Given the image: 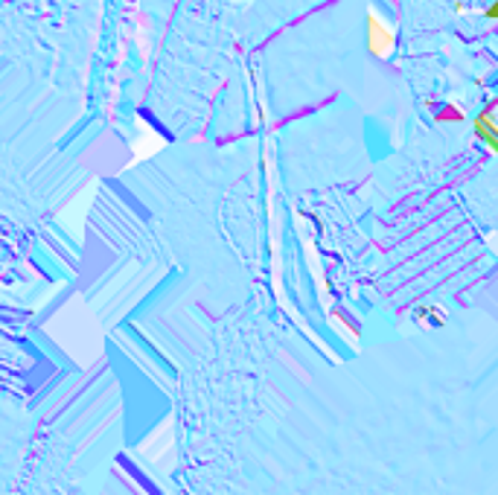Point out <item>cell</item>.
<instances>
[{"label": "cell", "instance_id": "cell-1", "mask_svg": "<svg viewBox=\"0 0 498 495\" xmlns=\"http://www.w3.org/2000/svg\"><path fill=\"white\" fill-rule=\"evenodd\" d=\"M364 47L373 58H388L396 47V29H391L376 12L364 15Z\"/></svg>", "mask_w": 498, "mask_h": 495}, {"label": "cell", "instance_id": "cell-2", "mask_svg": "<svg viewBox=\"0 0 498 495\" xmlns=\"http://www.w3.org/2000/svg\"><path fill=\"white\" fill-rule=\"evenodd\" d=\"M472 137L490 154L498 152V117H496V99L493 96L481 105V111H475V117H472Z\"/></svg>", "mask_w": 498, "mask_h": 495}, {"label": "cell", "instance_id": "cell-3", "mask_svg": "<svg viewBox=\"0 0 498 495\" xmlns=\"http://www.w3.org/2000/svg\"><path fill=\"white\" fill-rule=\"evenodd\" d=\"M434 122H466V111L455 102H443L434 111Z\"/></svg>", "mask_w": 498, "mask_h": 495}, {"label": "cell", "instance_id": "cell-4", "mask_svg": "<svg viewBox=\"0 0 498 495\" xmlns=\"http://www.w3.org/2000/svg\"><path fill=\"white\" fill-rule=\"evenodd\" d=\"M417 321H434V326H443L446 324V318H443V312L437 309V306H420L417 309Z\"/></svg>", "mask_w": 498, "mask_h": 495}, {"label": "cell", "instance_id": "cell-5", "mask_svg": "<svg viewBox=\"0 0 498 495\" xmlns=\"http://www.w3.org/2000/svg\"><path fill=\"white\" fill-rule=\"evenodd\" d=\"M481 17H484L487 23H496L498 20V0H487V9L481 12Z\"/></svg>", "mask_w": 498, "mask_h": 495}]
</instances>
